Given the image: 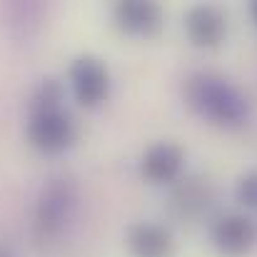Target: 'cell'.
I'll return each mask as SVG.
<instances>
[{"label":"cell","instance_id":"1","mask_svg":"<svg viewBox=\"0 0 257 257\" xmlns=\"http://www.w3.org/2000/svg\"><path fill=\"white\" fill-rule=\"evenodd\" d=\"M182 97L187 107L217 127H242L250 122L252 105L240 87L215 73H195L185 80Z\"/></svg>","mask_w":257,"mask_h":257},{"label":"cell","instance_id":"2","mask_svg":"<svg viewBox=\"0 0 257 257\" xmlns=\"http://www.w3.org/2000/svg\"><path fill=\"white\" fill-rule=\"evenodd\" d=\"M75 207H78V187L70 177L60 175V177H53L50 182H45L38 195L35 217H33L38 240L50 242V240L60 237L65 225L73 220Z\"/></svg>","mask_w":257,"mask_h":257},{"label":"cell","instance_id":"3","mask_svg":"<svg viewBox=\"0 0 257 257\" xmlns=\"http://www.w3.org/2000/svg\"><path fill=\"white\" fill-rule=\"evenodd\" d=\"M25 138L43 155H63L65 150L73 148L78 138V125L68 110L28 115Z\"/></svg>","mask_w":257,"mask_h":257},{"label":"cell","instance_id":"4","mask_svg":"<svg viewBox=\"0 0 257 257\" xmlns=\"http://www.w3.org/2000/svg\"><path fill=\"white\" fill-rule=\"evenodd\" d=\"M68 80L73 87L75 100L83 107H100L110 95V70L97 55H78L70 63Z\"/></svg>","mask_w":257,"mask_h":257},{"label":"cell","instance_id":"5","mask_svg":"<svg viewBox=\"0 0 257 257\" xmlns=\"http://www.w3.org/2000/svg\"><path fill=\"white\" fill-rule=\"evenodd\" d=\"M212 245L220 255L225 257H242L247 255L257 242V225L247 215H225L220 217L210 230Z\"/></svg>","mask_w":257,"mask_h":257},{"label":"cell","instance_id":"6","mask_svg":"<svg viewBox=\"0 0 257 257\" xmlns=\"http://www.w3.org/2000/svg\"><path fill=\"white\" fill-rule=\"evenodd\" d=\"M115 25L133 38H153L163 28V8L150 0H120L112 8Z\"/></svg>","mask_w":257,"mask_h":257},{"label":"cell","instance_id":"7","mask_svg":"<svg viewBox=\"0 0 257 257\" xmlns=\"http://www.w3.org/2000/svg\"><path fill=\"white\" fill-rule=\"evenodd\" d=\"M185 35L195 48L212 50L227 38V18L215 5H195L185 15Z\"/></svg>","mask_w":257,"mask_h":257},{"label":"cell","instance_id":"8","mask_svg":"<svg viewBox=\"0 0 257 257\" xmlns=\"http://www.w3.org/2000/svg\"><path fill=\"white\" fill-rule=\"evenodd\" d=\"M182 165H185V150L170 140L153 143L140 158V172L153 185L175 182L182 172Z\"/></svg>","mask_w":257,"mask_h":257},{"label":"cell","instance_id":"9","mask_svg":"<svg viewBox=\"0 0 257 257\" xmlns=\"http://www.w3.org/2000/svg\"><path fill=\"white\" fill-rule=\"evenodd\" d=\"M125 245L133 257H172L175 237L165 225L158 222H135L127 230Z\"/></svg>","mask_w":257,"mask_h":257},{"label":"cell","instance_id":"10","mask_svg":"<svg viewBox=\"0 0 257 257\" xmlns=\"http://www.w3.org/2000/svg\"><path fill=\"white\" fill-rule=\"evenodd\" d=\"M212 202V187L207 180L200 177H185L172 190V212L180 220H197L202 212H207Z\"/></svg>","mask_w":257,"mask_h":257},{"label":"cell","instance_id":"11","mask_svg":"<svg viewBox=\"0 0 257 257\" xmlns=\"http://www.w3.org/2000/svg\"><path fill=\"white\" fill-rule=\"evenodd\" d=\"M53 110H65V85L58 78H45L28 97V115L53 112Z\"/></svg>","mask_w":257,"mask_h":257},{"label":"cell","instance_id":"12","mask_svg":"<svg viewBox=\"0 0 257 257\" xmlns=\"http://www.w3.org/2000/svg\"><path fill=\"white\" fill-rule=\"evenodd\" d=\"M235 197H237L240 205L257 210V170L245 172V175L237 180V185H235Z\"/></svg>","mask_w":257,"mask_h":257},{"label":"cell","instance_id":"13","mask_svg":"<svg viewBox=\"0 0 257 257\" xmlns=\"http://www.w3.org/2000/svg\"><path fill=\"white\" fill-rule=\"evenodd\" d=\"M0 257H15V255H13V250H10V247L0 245Z\"/></svg>","mask_w":257,"mask_h":257},{"label":"cell","instance_id":"14","mask_svg":"<svg viewBox=\"0 0 257 257\" xmlns=\"http://www.w3.org/2000/svg\"><path fill=\"white\" fill-rule=\"evenodd\" d=\"M252 18H255V23H257V3L252 5Z\"/></svg>","mask_w":257,"mask_h":257}]
</instances>
